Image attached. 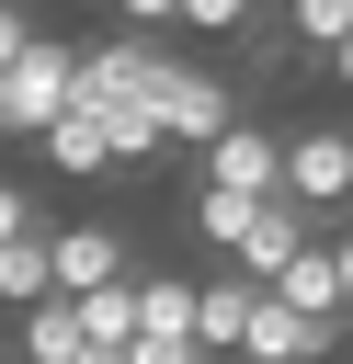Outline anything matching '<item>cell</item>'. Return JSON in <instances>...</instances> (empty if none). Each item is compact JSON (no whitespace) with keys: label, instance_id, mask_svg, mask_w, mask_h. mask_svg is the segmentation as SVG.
<instances>
[{"label":"cell","instance_id":"obj_1","mask_svg":"<svg viewBox=\"0 0 353 364\" xmlns=\"http://www.w3.org/2000/svg\"><path fill=\"white\" fill-rule=\"evenodd\" d=\"M68 102H80V46H57V34H34L11 68H0V136H57L68 125Z\"/></svg>","mask_w":353,"mask_h":364},{"label":"cell","instance_id":"obj_2","mask_svg":"<svg viewBox=\"0 0 353 364\" xmlns=\"http://www.w3.org/2000/svg\"><path fill=\"white\" fill-rule=\"evenodd\" d=\"M228 125H239V80H216V68H194V57H182V68H171V91H159V136H171L182 159H205Z\"/></svg>","mask_w":353,"mask_h":364},{"label":"cell","instance_id":"obj_3","mask_svg":"<svg viewBox=\"0 0 353 364\" xmlns=\"http://www.w3.org/2000/svg\"><path fill=\"white\" fill-rule=\"evenodd\" d=\"M285 159H296V125H262V114H239L205 159H194V182H228V193H285Z\"/></svg>","mask_w":353,"mask_h":364},{"label":"cell","instance_id":"obj_4","mask_svg":"<svg viewBox=\"0 0 353 364\" xmlns=\"http://www.w3.org/2000/svg\"><path fill=\"white\" fill-rule=\"evenodd\" d=\"M285 193L307 216L353 205V125H296V159H285Z\"/></svg>","mask_w":353,"mask_h":364},{"label":"cell","instance_id":"obj_5","mask_svg":"<svg viewBox=\"0 0 353 364\" xmlns=\"http://www.w3.org/2000/svg\"><path fill=\"white\" fill-rule=\"evenodd\" d=\"M307 250H319V239H307V205H296V193H273V205H262V216H251V239H239V250H228V262H239V273H251V284H285V273H296V262H307Z\"/></svg>","mask_w":353,"mask_h":364},{"label":"cell","instance_id":"obj_6","mask_svg":"<svg viewBox=\"0 0 353 364\" xmlns=\"http://www.w3.org/2000/svg\"><path fill=\"white\" fill-rule=\"evenodd\" d=\"M262 296H273V284H251L239 262H216V273H205V307H194V341H205V353L228 364V353L251 341V318H262Z\"/></svg>","mask_w":353,"mask_h":364},{"label":"cell","instance_id":"obj_7","mask_svg":"<svg viewBox=\"0 0 353 364\" xmlns=\"http://www.w3.org/2000/svg\"><path fill=\"white\" fill-rule=\"evenodd\" d=\"M125 273H137L125 262V228H57V296H102Z\"/></svg>","mask_w":353,"mask_h":364},{"label":"cell","instance_id":"obj_8","mask_svg":"<svg viewBox=\"0 0 353 364\" xmlns=\"http://www.w3.org/2000/svg\"><path fill=\"white\" fill-rule=\"evenodd\" d=\"M23 364H80V353H102L91 341V318H80V296H46V307H23V341H11Z\"/></svg>","mask_w":353,"mask_h":364},{"label":"cell","instance_id":"obj_9","mask_svg":"<svg viewBox=\"0 0 353 364\" xmlns=\"http://www.w3.org/2000/svg\"><path fill=\"white\" fill-rule=\"evenodd\" d=\"M194 307H205L194 273H137V341H148V330H159V341H194Z\"/></svg>","mask_w":353,"mask_h":364},{"label":"cell","instance_id":"obj_10","mask_svg":"<svg viewBox=\"0 0 353 364\" xmlns=\"http://www.w3.org/2000/svg\"><path fill=\"white\" fill-rule=\"evenodd\" d=\"M262 205H273V193H228V182H194V239L228 262V250L251 239V216H262Z\"/></svg>","mask_w":353,"mask_h":364},{"label":"cell","instance_id":"obj_11","mask_svg":"<svg viewBox=\"0 0 353 364\" xmlns=\"http://www.w3.org/2000/svg\"><path fill=\"white\" fill-rule=\"evenodd\" d=\"M46 171H57V182H102V171H125V159H114V136H102L91 114H68V125L46 136Z\"/></svg>","mask_w":353,"mask_h":364},{"label":"cell","instance_id":"obj_12","mask_svg":"<svg viewBox=\"0 0 353 364\" xmlns=\"http://www.w3.org/2000/svg\"><path fill=\"white\" fill-rule=\"evenodd\" d=\"M273 296H285V307H307V318H353V296H342V250H330V239H319Z\"/></svg>","mask_w":353,"mask_h":364},{"label":"cell","instance_id":"obj_13","mask_svg":"<svg viewBox=\"0 0 353 364\" xmlns=\"http://www.w3.org/2000/svg\"><path fill=\"white\" fill-rule=\"evenodd\" d=\"M285 23H296L307 57H342V46H353V0H285Z\"/></svg>","mask_w":353,"mask_h":364},{"label":"cell","instance_id":"obj_14","mask_svg":"<svg viewBox=\"0 0 353 364\" xmlns=\"http://www.w3.org/2000/svg\"><path fill=\"white\" fill-rule=\"evenodd\" d=\"M80 318H91V341H102V353H125V341H137V273H125V284H102V296H80Z\"/></svg>","mask_w":353,"mask_h":364},{"label":"cell","instance_id":"obj_15","mask_svg":"<svg viewBox=\"0 0 353 364\" xmlns=\"http://www.w3.org/2000/svg\"><path fill=\"white\" fill-rule=\"evenodd\" d=\"M285 57H296V23H285V11H273V23H251V34H239V68H285Z\"/></svg>","mask_w":353,"mask_h":364},{"label":"cell","instance_id":"obj_16","mask_svg":"<svg viewBox=\"0 0 353 364\" xmlns=\"http://www.w3.org/2000/svg\"><path fill=\"white\" fill-rule=\"evenodd\" d=\"M0 239H57L46 205H34V182H0Z\"/></svg>","mask_w":353,"mask_h":364},{"label":"cell","instance_id":"obj_17","mask_svg":"<svg viewBox=\"0 0 353 364\" xmlns=\"http://www.w3.org/2000/svg\"><path fill=\"white\" fill-rule=\"evenodd\" d=\"M182 23H194V34H251L262 0H182Z\"/></svg>","mask_w":353,"mask_h":364},{"label":"cell","instance_id":"obj_18","mask_svg":"<svg viewBox=\"0 0 353 364\" xmlns=\"http://www.w3.org/2000/svg\"><path fill=\"white\" fill-rule=\"evenodd\" d=\"M114 11V34H159V23H182V0H102Z\"/></svg>","mask_w":353,"mask_h":364},{"label":"cell","instance_id":"obj_19","mask_svg":"<svg viewBox=\"0 0 353 364\" xmlns=\"http://www.w3.org/2000/svg\"><path fill=\"white\" fill-rule=\"evenodd\" d=\"M125 364H216V353H205V341H159V330H148V341H125Z\"/></svg>","mask_w":353,"mask_h":364},{"label":"cell","instance_id":"obj_20","mask_svg":"<svg viewBox=\"0 0 353 364\" xmlns=\"http://www.w3.org/2000/svg\"><path fill=\"white\" fill-rule=\"evenodd\" d=\"M330 250H342V296H353V228H342V239H330Z\"/></svg>","mask_w":353,"mask_h":364},{"label":"cell","instance_id":"obj_21","mask_svg":"<svg viewBox=\"0 0 353 364\" xmlns=\"http://www.w3.org/2000/svg\"><path fill=\"white\" fill-rule=\"evenodd\" d=\"M330 80H342V91H353V46H342V57H330Z\"/></svg>","mask_w":353,"mask_h":364},{"label":"cell","instance_id":"obj_22","mask_svg":"<svg viewBox=\"0 0 353 364\" xmlns=\"http://www.w3.org/2000/svg\"><path fill=\"white\" fill-rule=\"evenodd\" d=\"M11 364H23V353H11Z\"/></svg>","mask_w":353,"mask_h":364}]
</instances>
